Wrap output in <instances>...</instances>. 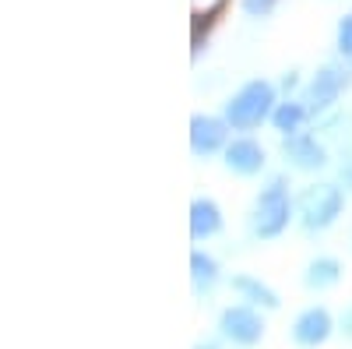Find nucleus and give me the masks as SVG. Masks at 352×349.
Instances as JSON below:
<instances>
[{
    "instance_id": "nucleus-1",
    "label": "nucleus",
    "mask_w": 352,
    "mask_h": 349,
    "mask_svg": "<svg viewBox=\"0 0 352 349\" xmlns=\"http://www.w3.org/2000/svg\"><path fill=\"white\" fill-rule=\"evenodd\" d=\"M275 103H278L275 85H272V81H264V78H254V81L240 85V89L222 103V116L229 120L232 131L250 134V131H257L261 124H268V120H272Z\"/></svg>"
},
{
    "instance_id": "nucleus-2",
    "label": "nucleus",
    "mask_w": 352,
    "mask_h": 349,
    "mask_svg": "<svg viewBox=\"0 0 352 349\" xmlns=\"http://www.w3.org/2000/svg\"><path fill=\"white\" fill-rule=\"evenodd\" d=\"M292 215H296V198L289 194V180L285 177H272L257 194L250 229H254L257 240H278L282 233L289 229Z\"/></svg>"
},
{
    "instance_id": "nucleus-3",
    "label": "nucleus",
    "mask_w": 352,
    "mask_h": 349,
    "mask_svg": "<svg viewBox=\"0 0 352 349\" xmlns=\"http://www.w3.org/2000/svg\"><path fill=\"white\" fill-rule=\"evenodd\" d=\"M345 212V191L331 180H317L307 184L296 194V219L307 233H324L331 229Z\"/></svg>"
},
{
    "instance_id": "nucleus-4",
    "label": "nucleus",
    "mask_w": 352,
    "mask_h": 349,
    "mask_svg": "<svg viewBox=\"0 0 352 349\" xmlns=\"http://www.w3.org/2000/svg\"><path fill=\"white\" fill-rule=\"evenodd\" d=\"M264 332H268V325H264V314L261 307L254 304H229L222 314H219V335L232 346H240V349H250L264 339Z\"/></svg>"
},
{
    "instance_id": "nucleus-5",
    "label": "nucleus",
    "mask_w": 352,
    "mask_h": 349,
    "mask_svg": "<svg viewBox=\"0 0 352 349\" xmlns=\"http://www.w3.org/2000/svg\"><path fill=\"white\" fill-rule=\"evenodd\" d=\"M349 81L352 74L345 67H335V64H324L307 85V92H303V103L310 106V120H317V116H324L328 109L338 106L342 92L349 89Z\"/></svg>"
},
{
    "instance_id": "nucleus-6",
    "label": "nucleus",
    "mask_w": 352,
    "mask_h": 349,
    "mask_svg": "<svg viewBox=\"0 0 352 349\" xmlns=\"http://www.w3.org/2000/svg\"><path fill=\"white\" fill-rule=\"evenodd\" d=\"M232 134V127H229V120L219 113H194L190 116V152L197 156V159H212V156H222L226 152V145L232 141L229 138Z\"/></svg>"
},
{
    "instance_id": "nucleus-7",
    "label": "nucleus",
    "mask_w": 352,
    "mask_h": 349,
    "mask_svg": "<svg viewBox=\"0 0 352 349\" xmlns=\"http://www.w3.org/2000/svg\"><path fill=\"white\" fill-rule=\"evenodd\" d=\"M282 156H285V166L296 169V173H317L331 162L324 141H317V134H307V131L285 134L282 138Z\"/></svg>"
},
{
    "instance_id": "nucleus-8",
    "label": "nucleus",
    "mask_w": 352,
    "mask_h": 349,
    "mask_svg": "<svg viewBox=\"0 0 352 349\" xmlns=\"http://www.w3.org/2000/svg\"><path fill=\"white\" fill-rule=\"evenodd\" d=\"M335 332H338L335 314L328 307H320V304L300 310L296 321H292V342H296L300 349H320Z\"/></svg>"
},
{
    "instance_id": "nucleus-9",
    "label": "nucleus",
    "mask_w": 352,
    "mask_h": 349,
    "mask_svg": "<svg viewBox=\"0 0 352 349\" xmlns=\"http://www.w3.org/2000/svg\"><path fill=\"white\" fill-rule=\"evenodd\" d=\"M222 162L229 173H236V177H257V173L268 166V152H264V145L250 134H240L226 145L222 152Z\"/></svg>"
},
{
    "instance_id": "nucleus-10",
    "label": "nucleus",
    "mask_w": 352,
    "mask_h": 349,
    "mask_svg": "<svg viewBox=\"0 0 352 349\" xmlns=\"http://www.w3.org/2000/svg\"><path fill=\"white\" fill-rule=\"evenodd\" d=\"M222 229H226V215L219 209V201L215 198H194L190 201V240L204 244V240L219 237Z\"/></svg>"
},
{
    "instance_id": "nucleus-11",
    "label": "nucleus",
    "mask_w": 352,
    "mask_h": 349,
    "mask_svg": "<svg viewBox=\"0 0 352 349\" xmlns=\"http://www.w3.org/2000/svg\"><path fill=\"white\" fill-rule=\"evenodd\" d=\"M229 289L236 293L243 304H254V307H261V310H278L282 307V300H278V293L268 286V282H261L257 275H250V272H236L229 279Z\"/></svg>"
},
{
    "instance_id": "nucleus-12",
    "label": "nucleus",
    "mask_w": 352,
    "mask_h": 349,
    "mask_svg": "<svg viewBox=\"0 0 352 349\" xmlns=\"http://www.w3.org/2000/svg\"><path fill=\"white\" fill-rule=\"evenodd\" d=\"M342 275H345L342 261L324 254V257H314L310 265H307V272H303V286L314 289V293H324V289H335V286L342 282Z\"/></svg>"
},
{
    "instance_id": "nucleus-13",
    "label": "nucleus",
    "mask_w": 352,
    "mask_h": 349,
    "mask_svg": "<svg viewBox=\"0 0 352 349\" xmlns=\"http://www.w3.org/2000/svg\"><path fill=\"white\" fill-rule=\"evenodd\" d=\"M310 120V106L303 103V99H282V103H275V109H272V127L285 138V134H296V131H303V124Z\"/></svg>"
},
{
    "instance_id": "nucleus-14",
    "label": "nucleus",
    "mask_w": 352,
    "mask_h": 349,
    "mask_svg": "<svg viewBox=\"0 0 352 349\" xmlns=\"http://www.w3.org/2000/svg\"><path fill=\"white\" fill-rule=\"evenodd\" d=\"M219 261L204 251H190V279H194V289L204 293V289H212L219 282Z\"/></svg>"
},
{
    "instance_id": "nucleus-15",
    "label": "nucleus",
    "mask_w": 352,
    "mask_h": 349,
    "mask_svg": "<svg viewBox=\"0 0 352 349\" xmlns=\"http://www.w3.org/2000/svg\"><path fill=\"white\" fill-rule=\"evenodd\" d=\"M240 8H243V14H250V18H268V14L278 8V0H240Z\"/></svg>"
},
{
    "instance_id": "nucleus-16",
    "label": "nucleus",
    "mask_w": 352,
    "mask_h": 349,
    "mask_svg": "<svg viewBox=\"0 0 352 349\" xmlns=\"http://www.w3.org/2000/svg\"><path fill=\"white\" fill-rule=\"evenodd\" d=\"M338 53L345 61H352V14H345L338 21Z\"/></svg>"
},
{
    "instance_id": "nucleus-17",
    "label": "nucleus",
    "mask_w": 352,
    "mask_h": 349,
    "mask_svg": "<svg viewBox=\"0 0 352 349\" xmlns=\"http://www.w3.org/2000/svg\"><path fill=\"white\" fill-rule=\"evenodd\" d=\"M338 332H342L345 339H352V304L338 314Z\"/></svg>"
},
{
    "instance_id": "nucleus-18",
    "label": "nucleus",
    "mask_w": 352,
    "mask_h": 349,
    "mask_svg": "<svg viewBox=\"0 0 352 349\" xmlns=\"http://www.w3.org/2000/svg\"><path fill=\"white\" fill-rule=\"evenodd\" d=\"M296 81H300V78H296V71H289V74L282 78V89H285V92H292V89H296Z\"/></svg>"
},
{
    "instance_id": "nucleus-19",
    "label": "nucleus",
    "mask_w": 352,
    "mask_h": 349,
    "mask_svg": "<svg viewBox=\"0 0 352 349\" xmlns=\"http://www.w3.org/2000/svg\"><path fill=\"white\" fill-rule=\"evenodd\" d=\"M342 177H345V184H349V187H352V162H349V166H345V169H342Z\"/></svg>"
},
{
    "instance_id": "nucleus-20",
    "label": "nucleus",
    "mask_w": 352,
    "mask_h": 349,
    "mask_svg": "<svg viewBox=\"0 0 352 349\" xmlns=\"http://www.w3.org/2000/svg\"><path fill=\"white\" fill-rule=\"evenodd\" d=\"M194 349H219V342H197Z\"/></svg>"
}]
</instances>
